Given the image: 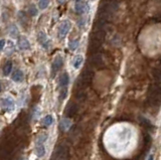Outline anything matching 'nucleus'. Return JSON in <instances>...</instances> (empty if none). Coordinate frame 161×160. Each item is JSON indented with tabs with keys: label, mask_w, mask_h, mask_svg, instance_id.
Returning <instances> with one entry per match:
<instances>
[{
	"label": "nucleus",
	"mask_w": 161,
	"mask_h": 160,
	"mask_svg": "<svg viewBox=\"0 0 161 160\" xmlns=\"http://www.w3.org/2000/svg\"><path fill=\"white\" fill-rule=\"evenodd\" d=\"M72 28V22L70 20H62L58 28V35L60 39H64Z\"/></svg>",
	"instance_id": "1"
},
{
	"label": "nucleus",
	"mask_w": 161,
	"mask_h": 160,
	"mask_svg": "<svg viewBox=\"0 0 161 160\" xmlns=\"http://www.w3.org/2000/svg\"><path fill=\"white\" fill-rule=\"evenodd\" d=\"M0 106L5 112L11 113L15 110V103H14L13 99L10 97H4L0 101Z\"/></svg>",
	"instance_id": "2"
},
{
	"label": "nucleus",
	"mask_w": 161,
	"mask_h": 160,
	"mask_svg": "<svg viewBox=\"0 0 161 160\" xmlns=\"http://www.w3.org/2000/svg\"><path fill=\"white\" fill-rule=\"evenodd\" d=\"M148 97L151 98H161V84L154 83L148 89Z\"/></svg>",
	"instance_id": "3"
},
{
	"label": "nucleus",
	"mask_w": 161,
	"mask_h": 160,
	"mask_svg": "<svg viewBox=\"0 0 161 160\" xmlns=\"http://www.w3.org/2000/svg\"><path fill=\"white\" fill-rule=\"evenodd\" d=\"M62 65H64V59H62L60 55H58L56 57H54V61H52V76H56V74L60 71V69L62 67Z\"/></svg>",
	"instance_id": "4"
},
{
	"label": "nucleus",
	"mask_w": 161,
	"mask_h": 160,
	"mask_svg": "<svg viewBox=\"0 0 161 160\" xmlns=\"http://www.w3.org/2000/svg\"><path fill=\"white\" fill-rule=\"evenodd\" d=\"M37 42L46 50L48 48V46H50V38L48 37V35H46V33L44 31H39L37 33Z\"/></svg>",
	"instance_id": "5"
},
{
	"label": "nucleus",
	"mask_w": 161,
	"mask_h": 160,
	"mask_svg": "<svg viewBox=\"0 0 161 160\" xmlns=\"http://www.w3.org/2000/svg\"><path fill=\"white\" fill-rule=\"evenodd\" d=\"M75 11L78 14H84L86 12L89 11V5L87 3H84V2H77L76 6H75Z\"/></svg>",
	"instance_id": "6"
},
{
	"label": "nucleus",
	"mask_w": 161,
	"mask_h": 160,
	"mask_svg": "<svg viewBox=\"0 0 161 160\" xmlns=\"http://www.w3.org/2000/svg\"><path fill=\"white\" fill-rule=\"evenodd\" d=\"M12 81L16 82V83H21L22 81L24 80V74L21 69H16V71H13L11 77Z\"/></svg>",
	"instance_id": "7"
},
{
	"label": "nucleus",
	"mask_w": 161,
	"mask_h": 160,
	"mask_svg": "<svg viewBox=\"0 0 161 160\" xmlns=\"http://www.w3.org/2000/svg\"><path fill=\"white\" fill-rule=\"evenodd\" d=\"M18 48L22 50H26L30 48V44L25 36H22L18 39Z\"/></svg>",
	"instance_id": "8"
},
{
	"label": "nucleus",
	"mask_w": 161,
	"mask_h": 160,
	"mask_svg": "<svg viewBox=\"0 0 161 160\" xmlns=\"http://www.w3.org/2000/svg\"><path fill=\"white\" fill-rule=\"evenodd\" d=\"M139 120H140V124H141L146 130H152V131L155 130V126H154L148 119L144 118V117H140Z\"/></svg>",
	"instance_id": "9"
},
{
	"label": "nucleus",
	"mask_w": 161,
	"mask_h": 160,
	"mask_svg": "<svg viewBox=\"0 0 161 160\" xmlns=\"http://www.w3.org/2000/svg\"><path fill=\"white\" fill-rule=\"evenodd\" d=\"M71 126H72V121H71V119L69 118H64L60 120V128L62 131H69V129L71 128Z\"/></svg>",
	"instance_id": "10"
},
{
	"label": "nucleus",
	"mask_w": 161,
	"mask_h": 160,
	"mask_svg": "<svg viewBox=\"0 0 161 160\" xmlns=\"http://www.w3.org/2000/svg\"><path fill=\"white\" fill-rule=\"evenodd\" d=\"M91 63L95 67H100V65H103V59L100 54L98 53H94V57L91 59Z\"/></svg>",
	"instance_id": "11"
},
{
	"label": "nucleus",
	"mask_w": 161,
	"mask_h": 160,
	"mask_svg": "<svg viewBox=\"0 0 161 160\" xmlns=\"http://www.w3.org/2000/svg\"><path fill=\"white\" fill-rule=\"evenodd\" d=\"M34 153H35V155L38 158H41L46 154V148H44V146L42 144H37L35 149H34Z\"/></svg>",
	"instance_id": "12"
},
{
	"label": "nucleus",
	"mask_w": 161,
	"mask_h": 160,
	"mask_svg": "<svg viewBox=\"0 0 161 160\" xmlns=\"http://www.w3.org/2000/svg\"><path fill=\"white\" fill-rule=\"evenodd\" d=\"M83 61H84V57L82 54H78L75 57L74 61H73V65L76 69H79L81 67V65H83Z\"/></svg>",
	"instance_id": "13"
},
{
	"label": "nucleus",
	"mask_w": 161,
	"mask_h": 160,
	"mask_svg": "<svg viewBox=\"0 0 161 160\" xmlns=\"http://www.w3.org/2000/svg\"><path fill=\"white\" fill-rule=\"evenodd\" d=\"M69 82H70V78H69V75L67 73H64L60 77V86L62 88H66L67 86L69 85Z\"/></svg>",
	"instance_id": "14"
},
{
	"label": "nucleus",
	"mask_w": 161,
	"mask_h": 160,
	"mask_svg": "<svg viewBox=\"0 0 161 160\" xmlns=\"http://www.w3.org/2000/svg\"><path fill=\"white\" fill-rule=\"evenodd\" d=\"M152 76H153L156 83L161 84V67H155L152 71Z\"/></svg>",
	"instance_id": "15"
},
{
	"label": "nucleus",
	"mask_w": 161,
	"mask_h": 160,
	"mask_svg": "<svg viewBox=\"0 0 161 160\" xmlns=\"http://www.w3.org/2000/svg\"><path fill=\"white\" fill-rule=\"evenodd\" d=\"M77 111H78V107H77V105L72 104V105H70L68 108H67L66 114L68 115V116H70V117H73L75 114H77Z\"/></svg>",
	"instance_id": "16"
},
{
	"label": "nucleus",
	"mask_w": 161,
	"mask_h": 160,
	"mask_svg": "<svg viewBox=\"0 0 161 160\" xmlns=\"http://www.w3.org/2000/svg\"><path fill=\"white\" fill-rule=\"evenodd\" d=\"M11 71H12V61H7L3 67V75L8 76L10 73H11Z\"/></svg>",
	"instance_id": "17"
},
{
	"label": "nucleus",
	"mask_w": 161,
	"mask_h": 160,
	"mask_svg": "<svg viewBox=\"0 0 161 160\" xmlns=\"http://www.w3.org/2000/svg\"><path fill=\"white\" fill-rule=\"evenodd\" d=\"M38 13V9L34 4H30L29 7H28V14L30 16H36Z\"/></svg>",
	"instance_id": "18"
},
{
	"label": "nucleus",
	"mask_w": 161,
	"mask_h": 160,
	"mask_svg": "<svg viewBox=\"0 0 161 160\" xmlns=\"http://www.w3.org/2000/svg\"><path fill=\"white\" fill-rule=\"evenodd\" d=\"M52 122H54V118H52V116H50V115H48V116H46L42 119V124L46 127L50 126V125L52 124Z\"/></svg>",
	"instance_id": "19"
},
{
	"label": "nucleus",
	"mask_w": 161,
	"mask_h": 160,
	"mask_svg": "<svg viewBox=\"0 0 161 160\" xmlns=\"http://www.w3.org/2000/svg\"><path fill=\"white\" fill-rule=\"evenodd\" d=\"M79 42H79V38L70 42V44H69V48H70L71 50H76L77 48L79 46Z\"/></svg>",
	"instance_id": "20"
},
{
	"label": "nucleus",
	"mask_w": 161,
	"mask_h": 160,
	"mask_svg": "<svg viewBox=\"0 0 161 160\" xmlns=\"http://www.w3.org/2000/svg\"><path fill=\"white\" fill-rule=\"evenodd\" d=\"M9 33L11 37H17L18 35V29L15 25H11L10 26V29H9Z\"/></svg>",
	"instance_id": "21"
},
{
	"label": "nucleus",
	"mask_w": 161,
	"mask_h": 160,
	"mask_svg": "<svg viewBox=\"0 0 161 160\" xmlns=\"http://www.w3.org/2000/svg\"><path fill=\"white\" fill-rule=\"evenodd\" d=\"M50 0H39V2H38L39 9H46L48 6V4H50Z\"/></svg>",
	"instance_id": "22"
},
{
	"label": "nucleus",
	"mask_w": 161,
	"mask_h": 160,
	"mask_svg": "<svg viewBox=\"0 0 161 160\" xmlns=\"http://www.w3.org/2000/svg\"><path fill=\"white\" fill-rule=\"evenodd\" d=\"M46 139H48V134H40L39 136L37 137L36 142H37L38 144H42L44 141H46Z\"/></svg>",
	"instance_id": "23"
},
{
	"label": "nucleus",
	"mask_w": 161,
	"mask_h": 160,
	"mask_svg": "<svg viewBox=\"0 0 161 160\" xmlns=\"http://www.w3.org/2000/svg\"><path fill=\"white\" fill-rule=\"evenodd\" d=\"M4 46H5V40H4V39H0V52L3 50Z\"/></svg>",
	"instance_id": "24"
},
{
	"label": "nucleus",
	"mask_w": 161,
	"mask_h": 160,
	"mask_svg": "<svg viewBox=\"0 0 161 160\" xmlns=\"http://www.w3.org/2000/svg\"><path fill=\"white\" fill-rule=\"evenodd\" d=\"M58 3L60 4H64V3H66L67 0H58Z\"/></svg>",
	"instance_id": "25"
},
{
	"label": "nucleus",
	"mask_w": 161,
	"mask_h": 160,
	"mask_svg": "<svg viewBox=\"0 0 161 160\" xmlns=\"http://www.w3.org/2000/svg\"><path fill=\"white\" fill-rule=\"evenodd\" d=\"M77 2H80V1H82V0H76Z\"/></svg>",
	"instance_id": "26"
},
{
	"label": "nucleus",
	"mask_w": 161,
	"mask_h": 160,
	"mask_svg": "<svg viewBox=\"0 0 161 160\" xmlns=\"http://www.w3.org/2000/svg\"><path fill=\"white\" fill-rule=\"evenodd\" d=\"M0 91H1V85H0Z\"/></svg>",
	"instance_id": "27"
},
{
	"label": "nucleus",
	"mask_w": 161,
	"mask_h": 160,
	"mask_svg": "<svg viewBox=\"0 0 161 160\" xmlns=\"http://www.w3.org/2000/svg\"><path fill=\"white\" fill-rule=\"evenodd\" d=\"M160 65H161V59H160Z\"/></svg>",
	"instance_id": "28"
}]
</instances>
